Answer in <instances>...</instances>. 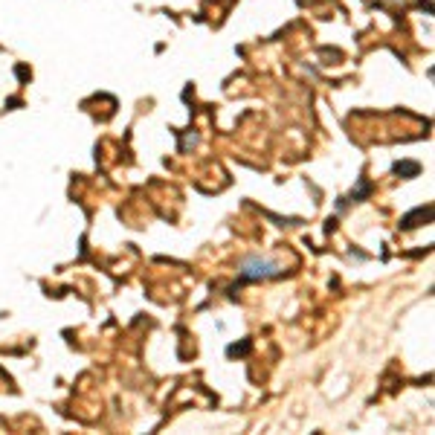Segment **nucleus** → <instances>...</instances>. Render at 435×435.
I'll use <instances>...</instances> for the list:
<instances>
[{"label":"nucleus","instance_id":"1","mask_svg":"<svg viewBox=\"0 0 435 435\" xmlns=\"http://www.w3.org/2000/svg\"><path fill=\"white\" fill-rule=\"evenodd\" d=\"M282 267L273 265L267 258H247L241 265V279L249 282V279H270V276H279Z\"/></svg>","mask_w":435,"mask_h":435}]
</instances>
